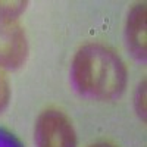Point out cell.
Listing matches in <instances>:
<instances>
[{"label": "cell", "mask_w": 147, "mask_h": 147, "mask_svg": "<svg viewBox=\"0 0 147 147\" xmlns=\"http://www.w3.org/2000/svg\"><path fill=\"white\" fill-rule=\"evenodd\" d=\"M71 75L77 90L91 99L113 100L127 85V68L110 47L100 43L84 44L72 60Z\"/></svg>", "instance_id": "6da1fadb"}, {"label": "cell", "mask_w": 147, "mask_h": 147, "mask_svg": "<svg viewBox=\"0 0 147 147\" xmlns=\"http://www.w3.org/2000/svg\"><path fill=\"white\" fill-rule=\"evenodd\" d=\"M37 147H77V136L68 116L57 109H47L35 122Z\"/></svg>", "instance_id": "7a4b0ae2"}, {"label": "cell", "mask_w": 147, "mask_h": 147, "mask_svg": "<svg viewBox=\"0 0 147 147\" xmlns=\"http://www.w3.org/2000/svg\"><path fill=\"white\" fill-rule=\"evenodd\" d=\"M27 55L28 43L22 25L16 19L0 18V68H19Z\"/></svg>", "instance_id": "3957f363"}, {"label": "cell", "mask_w": 147, "mask_h": 147, "mask_svg": "<svg viewBox=\"0 0 147 147\" xmlns=\"http://www.w3.org/2000/svg\"><path fill=\"white\" fill-rule=\"evenodd\" d=\"M127 41L131 52L140 59L146 57V5H137L127 21Z\"/></svg>", "instance_id": "277c9868"}, {"label": "cell", "mask_w": 147, "mask_h": 147, "mask_svg": "<svg viewBox=\"0 0 147 147\" xmlns=\"http://www.w3.org/2000/svg\"><path fill=\"white\" fill-rule=\"evenodd\" d=\"M27 7L24 0H7L0 2V18L3 19H16Z\"/></svg>", "instance_id": "5b68a950"}, {"label": "cell", "mask_w": 147, "mask_h": 147, "mask_svg": "<svg viewBox=\"0 0 147 147\" xmlns=\"http://www.w3.org/2000/svg\"><path fill=\"white\" fill-rule=\"evenodd\" d=\"M136 107H137V112L143 116V119H146V81L141 82V85L137 90V94H136Z\"/></svg>", "instance_id": "8992f818"}, {"label": "cell", "mask_w": 147, "mask_h": 147, "mask_svg": "<svg viewBox=\"0 0 147 147\" xmlns=\"http://www.w3.org/2000/svg\"><path fill=\"white\" fill-rule=\"evenodd\" d=\"M9 97H10V88H9V82L5 77V74L0 72V110H2L7 102H9Z\"/></svg>", "instance_id": "52a82bcc"}, {"label": "cell", "mask_w": 147, "mask_h": 147, "mask_svg": "<svg viewBox=\"0 0 147 147\" xmlns=\"http://www.w3.org/2000/svg\"><path fill=\"white\" fill-rule=\"evenodd\" d=\"M91 147H113V146H110V144H106V143H97Z\"/></svg>", "instance_id": "ba28073f"}]
</instances>
